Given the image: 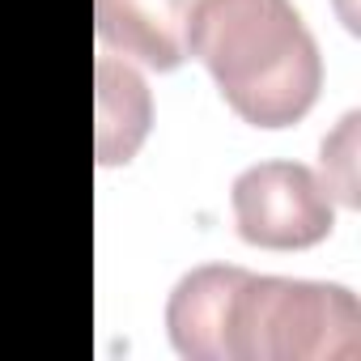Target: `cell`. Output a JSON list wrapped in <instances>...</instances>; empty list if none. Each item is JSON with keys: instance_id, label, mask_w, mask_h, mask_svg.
Returning <instances> with one entry per match:
<instances>
[{"instance_id": "1", "label": "cell", "mask_w": 361, "mask_h": 361, "mask_svg": "<svg viewBox=\"0 0 361 361\" xmlns=\"http://www.w3.org/2000/svg\"><path fill=\"white\" fill-rule=\"evenodd\" d=\"M166 331L188 361H353L361 306L344 285L204 264L174 285Z\"/></svg>"}, {"instance_id": "2", "label": "cell", "mask_w": 361, "mask_h": 361, "mask_svg": "<svg viewBox=\"0 0 361 361\" xmlns=\"http://www.w3.org/2000/svg\"><path fill=\"white\" fill-rule=\"evenodd\" d=\"M188 56L255 128L298 123L323 85L319 43L289 0H192Z\"/></svg>"}, {"instance_id": "5", "label": "cell", "mask_w": 361, "mask_h": 361, "mask_svg": "<svg viewBox=\"0 0 361 361\" xmlns=\"http://www.w3.org/2000/svg\"><path fill=\"white\" fill-rule=\"evenodd\" d=\"M98 161L102 166H123L149 136L153 119V98L149 85L136 68L123 60L98 56Z\"/></svg>"}, {"instance_id": "4", "label": "cell", "mask_w": 361, "mask_h": 361, "mask_svg": "<svg viewBox=\"0 0 361 361\" xmlns=\"http://www.w3.org/2000/svg\"><path fill=\"white\" fill-rule=\"evenodd\" d=\"M192 0H94V26L102 47L170 73L188 60Z\"/></svg>"}, {"instance_id": "3", "label": "cell", "mask_w": 361, "mask_h": 361, "mask_svg": "<svg viewBox=\"0 0 361 361\" xmlns=\"http://www.w3.org/2000/svg\"><path fill=\"white\" fill-rule=\"evenodd\" d=\"M234 230L264 251H306L336 226L331 188L302 161H259L230 188Z\"/></svg>"}]
</instances>
